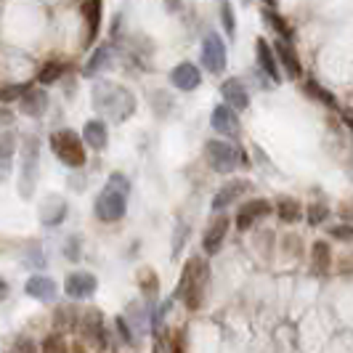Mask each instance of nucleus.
Here are the masks:
<instances>
[{"instance_id":"obj_1","label":"nucleus","mask_w":353,"mask_h":353,"mask_svg":"<svg viewBox=\"0 0 353 353\" xmlns=\"http://www.w3.org/2000/svg\"><path fill=\"white\" fill-rule=\"evenodd\" d=\"M93 106L106 114L109 120L114 123H125L133 112H136V96L125 85H117V83H109V80H99L93 85Z\"/></svg>"},{"instance_id":"obj_2","label":"nucleus","mask_w":353,"mask_h":353,"mask_svg":"<svg viewBox=\"0 0 353 353\" xmlns=\"http://www.w3.org/2000/svg\"><path fill=\"white\" fill-rule=\"evenodd\" d=\"M208 279H210V268H208V263H205L199 255L189 258L186 265H183L181 282H178V287H176V298H181L189 311H196V308L205 303Z\"/></svg>"},{"instance_id":"obj_3","label":"nucleus","mask_w":353,"mask_h":353,"mask_svg":"<svg viewBox=\"0 0 353 353\" xmlns=\"http://www.w3.org/2000/svg\"><path fill=\"white\" fill-rule=\"evenodd\" d=\"M51 149L53 154L61 159L67 168L77 170L85 165V146H83V139L74 133V130H53L51 133Z\"/></svg>"},{"instance_id":"obj_4","label":"nucleus","mask_w":353,"mask_h":353,"mask_svg":"<svg viewBox=\"0 0 353 353\" xmlns=\"http://www.w3.org/2000/svg\"><path fill=\"white\" fill-rule=\"evenodd\" d=\"M205 154H208V162L215 173H234L242 165H248V154L229 141H208Z\"/></svg>"},{"instance_id":"obj_5","label":"nucleus","mask_w":353,"mask_h":353,"mask_svg":"<svg viewBox=\"0 0 353 353\" xmlns=\"http://www.w3.org/2000/svg\"><path fill=\"white\" fill-rule=\"evenodd\" d=\"M37 159H40V141L35 136H27L21 149V178H19V194L24 199L32 196V189L37 183Z\"/></svg>"},{"instance_id":"obj_6","label":"nucleus","mask_w":353,"mask_h":353,"mask_svg":"<svg viewBox=\"0 0 353 353\" xmlns=\"http://www.w3.org/2000/svg\"><path fill=\"white\" fill-rule=\"evenodd\" d=\"M93 208H96V218H99V221L114 223V221L125 218L128 199H125V194H120V192H114V189L106 186L104 192L96 196V205H93Z\"/></svg>"},{"instance_id":"obj_7","label":"nucleus","mask_w":353,"mask_h":353,"mask_svg":"<svg viewBox=\"0 0 353 353\" xmlns=\"http://www.w3.org/2000/svg\"><path fill=\"white\" fill-rule=\"evenodd\" d=\"M202 67L210 74H221L226 70V46L218 32H208L202 40Z\"/></svg>"},{"instance_id":"obj_8","label":"nucleus","mask_w":353,"mask_h":353,"mask_svg":"<svg viewBox=\"0 0 353 353\" xmlns=\"http://www.w3.org/2000/svg\"><path fill=\"white\" fill-rule=\"evenodd\" d=\"M80 332L83 340L90 343V348H106V330H104V314L99 308H88L80 316Z\"/></svg>"},{"instance_id":"obj_9","label":"nucleus","mask_w":353,"mask_h":353,"mask_svg":"<svg viewBox=\"0 0 353 353\" xmlns=\"http://www.w3.org/2000/svg\"><path fill=\"white\" fill-rule=\"evenodd\" d=\"M226 234H229V218L218 212L210 223H208L205 234H202V250H205V255H218L221 248H223V242H226Z\"/></svg>"},{"instance_id":"obj_10","label":"nucleus","mask_w":353,"mask_h":353,"mask_svg":"<svg viewBox=\"0 0 353 353\" xmlns=\"http://www.w3.org/2000/svg\"><path fill=\"white\" fill-rule=\"evenodd\" d=\"M271 210H274V205H271L268 199H261V196H258V199H250V202H245V205L239 208V215H236V229L250 231L258 221L268 218Z\"/></svg>"},{"instance_id":"obj_11","label":"nucleus","mask_w":353,"mask_h":353,"mask_svg":"<svg viewBox=\"0 0 353 353\" xmlns=\"http://www.w3.org/2000/svg\"><path fill=\"white\" fill-rule=\"evenodd\" d=\"M252 189V183L245 181V178H236V181H229V183H223L221 189H218V194L212 196V210L215 212H223L226 208H231L239 196H245Z\"/></svg>"},{"instance_id":"obj_12","label":"nucleus","mask_w":353,"mask_h":353,"mask_svg":"<svg viewBox=\"0 0 353 353\" xmlns=\"http://www.w3.org/2000/svg\"><path fill=\"white\" fill-rule=\"evenodd\" d=\"M64 292L70 295L72 301L90 298L96 292V276L88 274V271H74V274L67 276V282H64Z\"/></svg>"},{"instance_id":"obj_13","label":"nucleus","mask_w":353,"mask_h":353,"mask_svg":"<svg viewBox=\"0 0 353 353\" xmlns=\"http://www.w3.org/2000/svg\"><path fill=\"white\" fill-rule=\"evenodd\" d=\"M274 53H276V61L284 67V72L290 74V80H301L303 64H301L298 51L292 48V43H287V40H276V43H274Z\"/></svg>"},{"instance_id":"obj_14","label":"nucleus","mask_w":353,"mask_h":353,"mask_svg":"<svg viewBox=\"0 0 353 353\" xmlns=\"http://www.w3.org/2000/svg\"><path fill=\"white\" fill-rule=\"evenodd\" d=\"M210 125H212V130H218V133L226 136V139H236V136H239V117H236V112L226 104L215 106V112H212V117H210Z\"/></svg>"},{"instance_id":"obj_15","label":"nucleus","mask_w":353,"mask_h":353,"mask_svg":"<svg viewBox=\"0 0 353 353\" xmlns=\"http://www.w3.org/2000/svg\"><path fill=\"white\" fill-rule=\"evenodd\" d=\"M255 59H258V67L265 72V77H271L274 85L282 83V74H279V61H276V53H274V46H268V40H258L255 43Z\"/></svg>"},{"instance_id":"obj_16","label":"nucleus","mask_w":353,"mask_h":353,"mask_svg":"<svg viewBox=\"0 0 353 353\" xmlns=\"http://www.w3.org/2000/svg\"><path fill=\"white\" fill-rule=\"evenodd\" d=\"M170 83H173V88L183 90V93H189V90L199 88V83H202V74H199V70H196L192 61H183V64L173 67V72H170Z\"/></svg>"},{"instance_id":"obj_17","label":"nucleus","mask_w":353,"mask_h":353,"mask_svg":"<svg viewBox=\"0 0 353 353\" xmlns=\"http://www.w3.org/2000/svg\"><path fill=\"white\" fill-rule=\"evenodd\" d=\"M221 96H223L226 106H231L234 112H242V109H248V106H250L248 88H245V85H242L236 77H229V80L221 85Z\"/></svg>"},{"instance_id":"obj_18","label":"nucleus","mask_w":353,"mask_h":353,"mask_svg":"<svg viewBox=\"0 0 353 353\" xmlns=\"http://www.w3.org/2000/svg\"><path fill=\"white\" fill-rule=\"evenodd\" d=\"M67 210H70V205H67L64 196H56V194L48 196V199L43 202V208H40V221H43V226H59V223H64Z\"/></svg>"},{"instance_id":"obj_19","label":"nucleus","mask_w":353,"mask_h":353,"mask_svg":"<svg viewBox=\"0 0 353 353\" xmlns=\"http://www.w3.org/2000/svg\"><path fill=\"white\" fill-rule=\"evenodd\" d=\"M19 106L27 117H43L46 109H48V93L43 88H30L19 99Z\"/></svg>"},{"instance_id":"obj_20","label":"nucleus","mask_w":353,"mask_h":353,"mask_svg":"<svg viewBox=\"0 0 353 353\" xmlns=\"http://www.w3.org/2000/svg\"><path fill=\"white\" fill-rule=\"evenodd\" d=\"M24 292H27L30 298H35V301L48 303V301L56 298V282H53L51 276H40V274H35V276H30V279H27Z\"/></svg>"},{"instance_id":"obj_21","label":"nucleus","mask_w":353,"mask_h":353,"mask_svg":"<svg viewBox=\"0 0 353 353\" xmlns=\"http://www.w3.org/2000/svg\"><path fill=\"white\" fill-rule=\"evenodd\" d=\"M332 268V250L324 239L311 245V274L314 276H327Z\"/></svg>"},{"instance_id":"obj_22","label":"nucleus","mask_w":353,"mask_h":353,"mask_svg":"<svg viewBox=\"0 0 353 353\" xmlns=\"http://www.w3.org/2000/svg\"><path fill=\"white\" fill-rule=\"evenodd\" d=\"M14 152H17V133L14 130H0V181H6L11 173Z\"/></svg>"},{"instance_id":"obj_23","label":"nucleus","mask_w":353,"mask_h":353,"mask_svg":"<svg viewBox=\"0 0 353 353\" xmlns=\"http://www.w3.org/2000/svg\"><path fill=\"white\" fill-rule=\"evenodd\" d=\"M101 0H85L83 3V17H85V43H93L101 30Z\"/></svg>"},{"instance_id":"obj_24","label":"nucleus","mask_w":353,"mask_h":353,"mask_svg":"<svg viewBox=\"0 0 353 353\" xmlns=\"http://www.w3.org/2000/svg\"><path fill=\"white\" fill-rule=\"evenodd\" d=\"M83 143H88L90 149H106L109 143V130H106L104 120H88L83 128Z\"/></svg>"},{"instance_id":"obj_25","label":"nucleus","mask_w":353,"mask_h":353,"mask_svg":"<svg viewBox=\"0 0 353 353\" xmlns=\"http://www.w3.org/2000/svg\"><path fill=\"white\" fill-rule=\"evenodd\" d=\"M276 215L282 218L284 223H298L303 215V205L295 196H279L276 199Z\"/></svg>"},{"instance_id":"obj_26","label":"nucleus","mask_w":353,"mask_h":353,"mask_svg":"<svg viewBox=\"0 0 353 353\" xmlns=\"http://www.w3.org/2000/svg\"><path fill=\"white\" fill-rule=\"evenodd\" d=\"M154 353H183V332H181V330L170 332V335L157 332V340H154Z\"/></svg>"},{"instance_id":"obj_27","label":"nucleus","mask_w":353,"mask_h":353,"mask_svg":"<svg viewBox=\"0 0 353 353\" xmlns=\"http://www.w3.org/2000/svg\"><path fill=\"white\" fill-rule=\"evenodd\" d=\"M261 17H263L265 24H271V27H274V32L279 35V40H292V30H290V24H287L284 17H279L274 8H268V6H265L263 11H261Z\"/></svg>"},{"instance_id":"obj_28","label":"nucleus","mask_w":353,"mask_h":353,"mask_svg":"<svg viewBox=\"0 0 353 353\" xmlns=\"http://www.w3.org/2000/svg\"><path fill=\"white\" fill-rule=\"evenodd\" d=\"M64 72H67V64L64 61H48L40 74H37V83H43V85H53V83H59L61 77H64Z\"/></svg>"},{"instance_id":"obj_29","label":"nucleus","mask_w":353,"mask_h":353,"mask_svg":"<svg viewBox=\"0 0 353 353\" xmlns=\"http://www.w3.org/2000/svg\"><path fill=\"white\" fill-rule=\"evenodd\" d=\"M303 88H305V93H308V96H311L314 101H319L321 106H330V109H335V106H337V99H335V96H332V93H330L327 88H321L316 80H308V83H305Z\"/></svg>"},{"instance_id":"obj_30","label":"nucleus","mask_w":353,"mask_h":353,"mask_svg":"<svg viewBox=\"0 0 353 353\" xmlns=\"http://www.w3.org/2000/svg\"><path fill=\"white\" fill-rule=\"evenodd\" d=\"M218 14H221V24H223L226 35L229 37L236 35V17H234V6H231V0H221V3H218Z\"/></svg>"},{"instance_id":"obj_31","label":"nucleus","mask_w":353,"mask_h":353,"mask_svg":"<svg viewBox=\"0 0 353 353\" xmlns=\"http://www.w3.org/2000/svg\"><path fill=\"white\" fill-rule=\"evenodd\" d=\"M109 56H112V51H109L106 46H99V48L93 51V56H90L88 67H85V74H88V77H93L99 70L109 67Z\"/></svg>"},{"instance_id":"obj_32","label":"nucleus","mask_w":353,"mask_h":353,"mask_svg":"<svg viewBox=\"0 0 353 353\" xmlns=\"http://www.w3.org/2000/svg\"><path fill=\"white\" fill-rule=\"evenodd\" d=\"M77 311L70 308V305H61V308H56V316H53V324L59 327V330H72V327H77Z\"/></svg>"},{"instance_id":"obj_33","label":"nucleus","mask_w":353,"mask_h":353,"mask_svg":"<svg viewBox=\"0 0 353 353\" xmlns=\"http://www.w3.org/2000/svg\"><path fill=\"white\" fill-rule=\"evenodd\" d=\"M139 287H141L143 295H157V274L152 268H141L139 271Z\"/></svg>"},{"instance_id":"obj_34","label":"nucleus","mask_w":353,"mask_h":353,"mask_svg":"<svg viewBox=\"0 0 353 353\" xmlns=\"http://www.w3.org/2000/svg\"><path fill=\"white\" fill-rule=\"evenodd\" d=\"M327 218H330V208H327L324 202H314V205L308 208V223H311V226H321Z\"/></svg>"},{"instance_id":"obj_35","label":"nucleus","mask_w":353,"mask_h":353,"mask_svg":"<svg viewBox=\"0 0 353 353\" xmlns=\"http://www.w3.org/2000/svg\"><path fill=\"white\" fill-rule=\"evenodd\" d=\"M43 353H70V348L61 335H48L43 340Z\"/></svg>"},{"instance_id":"obj_36","label":"nucleus","mask_w":353,"mask_h":353,"mask_svg":"<svg viewBox=\"0 0 353 353\" xmlns=\"http://www.w3.org/2000/svg\"><path fill=\"white\" fill-rule=\"evenodd\" d=\"M106 186L114 189V192H120V194H125V196H128V192H130V181H128V176H123V173H112L109 181H106Z\"/></svg>"},{"instance_id":"obj_37","label":"nucleus","mask_w":353,"mask_h":353,"mask_svg":"<svg viewBox=\"0 0 353 353\" xmlns=\"http://www.w3.org/2000/svg\"><path fill=\"white\" fill-rule=\"evenodd\" d=\"M32 88V85H8V88H0V101H17V99H21L27 90Z\"/></svg>"},{"instance_id":"obj_38","label":"nucleus","mask_w":353,"mask_h":353,"mask_svg":"<svg viewBox=\"0 0 353 353\" xmlns=\"http://www.w3.org/2000/svg\"><path fill=\"white\" fill-rule=\"evenodd\" d=\"M330 236L337 242H353V223H337L330 229Z\"/></svg>"},{"instance_id":"obj_39","label":"nucleus","mask_w":353,"mask_h":353,"mask_svg":"<svg viewBox=\"0 0 353 353\" xmlns=\"http://www.w3.org/2000/svg\"><path fill=\"white\" fill-rule=\"evenodd\" d=\"M8 353H37V348H35V343H32L30 337H17Z\"/></svg>"},{"instance_id":"obj_40","label":"nucleus","mask_w":353,"mask_h":353,"mask_svg":"<svg viewBox=\"0 0 353 353\" xmlns=\"http://www.w3.org/2000/svg\"><path fill=\"white\" fill-rule=\"evenodd\" d=\"M64 255H67V261H77V258H80V239H77V236H70V239H67Z\"/></svg>"},{"instance_id":"obj_41","label":"nucleus","mask_w":353,"mask_h":353,"mask_svg":"<svg viewBox=\"0 0 353 353\" xmlns=\"http://www.w3.org/2000/svg\"><path fill=\"white\" fill-rule=\"evenodd\" d=\"M117 332H120V337H123L128 345H133L136 340H133V332H130V327H128V319L125 316H117Z\"/></svg>"},{"instance_id":"obj_42","label":"nucleus","mask_w":353,"mask_h":353,"mask_svg":"<svg viewBox=\"0 0 353 353\" xmlns=\"http://www.w3.org/2000/svg\"><path fill=\"white\" fill-rule=\"evenodd\" d=\"M340 274H345V276L353 274V252H348V255L340 261Z\"/></svg>"},{"instance_id":"obj_43","label":"nucleus","mask_w":353,"mask_h":353,"mask_svg":"<svg viewBox=\"0 0 353 353\" xmlns=\"http://www.w3.org/2000/svg\"><path fill=\"white\" fill-rule=\"evenodd\" d=\"M165 8H168L170 14H176L178 8H181V0H165Z\"/></svg>"},{"instance_id":"obj_44","label":"nucleus","mask_w":353,"mask_h":353,"mask_svg":"<svg viewBox=\"0 0 353 353\" xmlns=\"http://www.w3.org/2000/svg\"><path fill=\"white\" fill-rule=\"evenodd\" d=\"M343 120H345V125L353 130V109H345V112H343Z\"/></svg>"},{"instance_id":"obj_45","label":"nucleus","mask_w":353,"mask_h":353,"mask_svg":"<svg viewBox=\"0 0 353 353\" xmlns=\"http://www.w3.org/2000/svg\"><path fill=\"white\" fill-rule=\"evenodd\" d=\"M6 295H8V284H6V279L0 276V301H3Z\"/></svg>"},{"instance_id":"obj_46","label":"nucleus","mask_w":353,"mask_h":353,"mask_svg":"<svg viewBox=\"0 0 353 353\" xmlns=\"http://www.w3.org/2000/svg\"><path fill=\"white\" fill-rule=\"evenodd\" d=\"M340 212H343L345 218H353V208H351V205H343V210H340Z\"/></svg>"},{"instance_id":"obj_47","label":"nucleus","mask_w":353,"mask_h":353,"mask_svg":"<svg viewBox=\"0 0 353 353\" xmlns=\"http://www.w3.org/2000/svg\"><path fill=\"white\" fill-rule=\"evenodd\" d=\"M74 353H88V351H85V345H83V343H74Z\"/></svg>"},{"instance_id":"obj_48","label":"nucleus","mask_w":353,"mask_h":353,"mask_svg":"<svg viewBox=\"0 0 353 353\" xmlns=\"http://www.w3.org/2000/svg\"><path fill=\"white\" fill-rule=\"evenodd\" d=\"M265 3H268V6H274V3H276V0H265Z\"/></svg>"},{"instance_id":"obj_49","label":"nucleus","mask_w":353,"mask_h":353,"mask_svg":"<svg viewBox=\"0 0 353 353\" xmlns=\"http://www.w3.org/2000/svg\"><path fill=\"white\" fill-rule=\"evenodd\" d=\"M245 3H250V0H245Z\"/></svg>"}]
</instances>
